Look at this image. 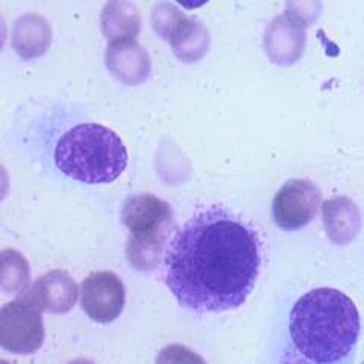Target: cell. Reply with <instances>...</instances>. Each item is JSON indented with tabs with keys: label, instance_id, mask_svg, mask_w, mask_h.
Returning a JSON list of instances; mask_svg holds the SVG:
<instances>
[{
	"label": "cell",
	"instance_id": "cell-5",
	"mask_svg": "<svg viewBox=\"0 0 364 364\" xmlns=\"http://www.w3.org/2000/svg\"><path fill=\"white\" fill-rule=\"evenodd\" d=\"M43 343L41 310L26 294L0 309V348L16 355H31Z\"/></svg>",
	"mask_w": 364,
	"mask_h": 364
},
{
	"label": "cell",
	"instance_id": "cell-9",
	"mask_svg": "<svg viewBox=\"0 0 364 364\" xmlns=\"http://www.w3.org/2000/svg\"><path fill=\"white\" fill-rule=\"evenodd\" d=\"M31 284V267L25 255L16 249L0 250V290L23 294Z\"/></svg>",
	"mask_w": 364,
	"mask_h": 364
},
{
	"label": "cell",
	"instance_id": "cell-1",
	"mask_svg": "<svg viewBox=\"0 0 364 364\" xmlns=\"http://www.w3.org/2000/svg\"><path fill=\"white\" fill-rule=\"evenodd\" d=\"M166 255V284L179 305L200 314L223 313L254 291L263 242L242 215L210 205L179 228Z\"/></svg>",
	"mask_w": 364,
	"mask_h": 364
},
{
	"label": "cell",
	"instance_id": "cell-6",
	"mask_svg": "<svg viewBox=\"0 0 364 364\" xmlns=\"http://www.w3.org/2000/svg\"><path fill=\"white\" fill-rule=\"evenodd\" d=\"M321 202L322 193L313 181H287L273 199V220L284 231L301 230L316 218Z\"/></svg>",
	"mask_w": 364,
	"mask_h": 364
},
{
	"label": "cell",
	"instance_id": "cell-10",
	"mask_svg": "<svg viewBox=\"0 0 364 364\" xmlns=\"http://www.w3.org/2000/svg\"><path fill=\"white\" fill-rule=\"evenodd\" d=\"M155 364H207L205 360L187 346L168 345L159 350Z\"/></svg>",
	"mask_w": 364,
	"mask_h": 364
},
{
	"label": "cell",
	"instance_id": "cell-7",
	"mask_svg": "<svg viewBox=\"0 0 364 364\" xmlns=\"http://www.w3.org/2000/svg\"><path fill=\"white\" fill-rule=\"evenodd\" d=\"M124 286L112 272H95L88 275L81 287V305L90 318L97 323H109L124 309Z\"/></svg>",
	"mask_w": 364,
	"mask_h": 364
},
{
	"label": "cell",
	"instance_id": "cell-11",
	"mask_svg": "<svg viewBox=\"0 0 364 364\" xmlns=\"http://www.w3.org/2000/svg\"><path fill=\"white\" fill-rule=\"evenodd\" d=\"M9 191V178L6 170L0 166V202H2Z\"/></svg>",
	"mask_w": 364,
	"mask_h": 364
},
{
	"label": "cell",
	"instance_id": "cell-3",
	"mask_svg": "<svg viewBox=\"0 0 364 364\" xmlns=\"http://www.w3.org/2000/svg\"><path fill=\"white\" fill-rule=\"evenodd\" d=\"M55 164L84 184H109L127 168L128 152L120 136L97 123L76 124L55 147Z\"/></svg>",
	"mask_w": 364,
	"mask_h": 364
},
{
	"label": "cell",
	"instance_id": "cell-4",
	"mask_svg": "<svg viewBox=\"0 0 364 364\" xmlns=\"http://www.w3.org/2000/svg\"><path fill=\"white\" fill-rule=\"evenodd\" d=\"M122 222L129 231L127 257L136 270H152L163 259L173 231L172 207L151 193H136L127 199Z\"/></svg>",
	"mask_w": 364,
	"mask_h": 364
},
{
	"label": "cell",
	"instance_id": "cell-2",
	"mask_svg": "<svg viewBox=\"0 0 364 364\" xmlns=\"http://www.w3.org/2000/svg\"><path fill=\"white\" fill-rule=\"evenodd\" d=\"M360 331V313L346 293L331 287L309 290L281 316L269 364H352Z\"/></svg>",
	"mask_w": 364,
	"mask_h": 364
},
{
	"label": "cell",
	"instance_id": "cell-12",
	"mask_svg": "<svg viewBox=\"0 0 364 364\" xmlns=\"http://www.w3.org/2000/svg\"><path fill=\"white\" fill-rule=\"evenodd\" d=\"M68 364H96V363L90 361V360H85V358H79V360H73V361H70Z\"/></svg>",
	"mask_w": 364,
	"mask_h": 364
},
{
	"label": "cell",
	"instance_id": "cell-13",
	"mask_svg": "<svg viewBox=\"0 0 364 364\" xmlns=\"http://www.w3.org/2000/svg\"><path fill=\"white\" fill-rule=\"evenodd\" d=\"M0 364H11V363H8V361H5V360H0Z\"/></svg>",
	"mask_w": 364,
	"mask_h": 364
},
{
	"label": "cell",
	"instance_id": "cell-8",
	"mask_svg": "<svg viewBox=\"0 0 364 364\" xmlns=\"http://www.w3.org/2000/svg\"><path fill=\"white\" fill-rule=\"evenodd\" d=\"M77 284L65 270H50L41 275L26 293L41 311L63 314L77 302Z\"/></svg>",
	"mask_w": 364,
	"mask_h": 364
}]
</instances>
